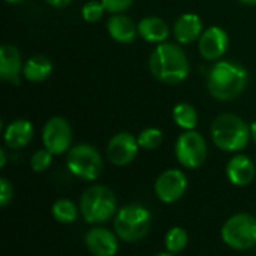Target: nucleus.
I'll return each instance as SVG.
<instances>
[{
	"instance_id": "nucleus-14",
	"label": "nucleus",
	"mask_w": 256,
	"mask_h": 256,
	"mask_svg": "<svg viewBox=\"0 0 256 256\" xmlns=\"http://www.w3.org/2000/svg\"><path fill=\"white\" fill-rule=\"evenodd\" d=\"M22 58L20 51L9 44L0 46V78L6 82L18 86L22 75Z\"/></svg>"
},
{
	"instance_id": "nucleus-8",
	"label": "nucleus",
	"mask_w": 256,
	"mask_h": 256,
	"mask_svg": "<svg viewBox=\"0 0 256 256\" xmlns=\"http://www.w3.org/2000/svg\"><path fill=\"white\" fill-rule=\"evenodd\" d=\"M174 153L182 166L196 170L207 159V142L196 130H184L176 141Z\"/></svg>"
},
{
	"instance_id": "nucleus-18",
	"label": "nucleus",
	"mask_w": 256,
	"mask_h": 256,
	"mask_svg": "<svg viewBox=\"0 0 256 256\" xmlns=\"http://www.w3.org/2000/svg\"><path fill=\"white\" fill-rule=\"evenodd\" d=\"M33 134H34V129L28 120L16 118L6 126V129L3 132V140L9 148L20 150V148H24L26 146L30 144Z\"/></svg>"
},
{
	"instance_id": "nucleus-9",
	"label": "nucleus",
	"mask_w": 256,
	"mask_h": 256,
	"mask_svg": "<svg viewBox=\"0 0 256 256\" xmlns=\"http://www.w3.org/2000/svg\"><path fill=\"white\" fill-rule=\"evenodd\" d=\"M42 144L54 156L68 153L72 148V128L69 122L58 116L50 118L42 129Z\"/></svg>"
},
{
	"instance_id": "nucleus-11",
	"label": "nucleus",
	"mask_w": 256,
	"mask_h": 256,
	"mask_svg": "<svg viewBox=\"0 0 256 256\" xmlns=\"http://www.w3.org/2000/svg\"><path fill=\"white\" fill-rule=\"evenodd\" d=\"M140 148L141 147L138 144L136 136L129 132H118L110 140L106 147V156L112 165L126 166L135 160Z\"/></svg>"
},
{
	"instance_id": "nucleus-31",
	"label": "nucleus",
	"mask_w": 256,
	"mask_h": 256,
	"mask_svg": "<svg viewBox=\"0 0 256 256\" xmlns=\"http://www.w3.org/2000/svg\"><path fill=\"white\" fill-rule=\"evenodd\" d=\"M250 135H252V140L256 142V120L250 124Z\"/></svg>"
},
{
	"instance_id": "nucleus-23",
	"label": "nucleus",
	"mask_w": 256,
	"mask_h": 256,
	"mask_svg": "<svg viewBox=\"0 0 256 256\" xmlns=\"http://www.w3.org/2000/svg\"><path fill=\"white\" fill-rule=\"evenodd\" d=\"M189 243V234L184 228L182 226H174L171 228L166 236H165V248L171 254H180L186 249Z\"/></svg>"
},
{
	"instance_id": "nucleus-24",
	"label": "nucleus",
	"mask_w": 256,
	"mask_h": 256,
	"mask_svg": "<svg viewBox=\"0 0 256 256\" xmlns=\"http://www.w3.org/2000/svg\"><path fill=\"white\" fill-rule=\"evenodd\" d=\"M136 140H138V144H140L141 148H144V150H156L164 142V134L158 128H147V129L140 132Z\"/></svg>"
},
{
	"instance_id": "nucleus-12",
	"label": "nucleus",
	"mask_w": 256,
	"mask_h": 256,
	"mask_svg": "<svg viewBox=\"0 0 256 256\" xmlns=\"http://www.w3.org/2000/svg\"><path fill=\"white\" fill-rule=\"evenodd\" d=\"M230 38L225 28L219 26H212L206 28L198 39V50L202 58L214 62L219 60L228 50Z\"/></svg>"
},
{
	"instance_id": "nucleus-10",
	"label": "nucleus",
	"mask_w": 256,
	"mask_h": 256,
	"mask_svg": "<svg viewBox=\"0 0 256 256\" xmlns=\"http://www.w3.org/2000/svg\"><path fill=\"white\" fill-rule=\"evenodd\" d=\"M188 177L183 171L177 168L165 170L160 172L154 182L156 196L165 204H174L180 201L188 190Z\"/></svg>"
},
{
	"instance_id": "nucleus-30",
	"label": "nucleus",
	"mask_w": 256,
	"mask_h": 256,
	"mask_svg": "<svg viewBox=\"0 0 256 256\" xmlns=\"http://www.w3.org/2000/svg\"><path fill=\"white\" fill-rule=\"evenodd\" d=\"M6 165V152L4 148H0V168H4Z\"/></svg>"
},
{
	"instance_id": "nucleus-13",
	"label": "nucleus",
	"mask_w": 256,
	"mask_h": 256,
	"mask_svg": "<svg viewBox=\"0 0 256 256\" xmlns=\"http://www.w3.org/2000/svg\"><path fill=\"white\" fill-rule=\"evenodd\" d=\"M86 246L93 256H116L118 236L104 226H96L86 234Z\"/></svg>"
},
{
	"instance_id": "nucleus-33",
	"label": "nucleus",
	"mask_w": 256,
	"mask_h": 256,
	"mask_svg": "<svg viewBox=\"0 0 256 256\" xmlns=\"http://www.w3.org/2000/svg\"><path fill=\"white\" fill-rule=\"evenodd\" d=\"M154 256H176V255L166 250V252H160V254H158V255H154Z\"/></svg>"
},
{
	"instance_id": "nucleus-7",
	"label": "nucleus",
	"mask_w": 256,
	"mask_h": 256,
	"mask_svg": "<svg viewBox=\"0 0 256 256\" xmlns=\"http://www.w3.org/2000/svg\"><path fill=\"white\" fill-rule=\"evenodd\" d=\"M66 166L74 177L84 182H93L102 174L104 159L93 146L76 144L68 152Z\"/></svg>"
},
{
	"instance_id": "nucleus-27",
	"label": "nucleus",
	"mask_w": 256,
	"mask_h": 256,
	"mask_svg": "<svg viewBox=\"0 0 256 256\" xmlns=\"http://www.w3.org/2000/svg\"><path fill=\"white\" fill-rule=\"evenodd\" d=\"M100 2L105 6L106 12L110 14H123L134 3V0H100Z\"/></svg>"
},
{
	"instance_id": "nucleus-2",
	"label": "nucleus",
	"mask_w": 256,
	"mask_h": 256,
	"mask_svg": "<svg viewBox=\"0 0 256 256\" xmlns=\"http://www.w3.org/2000/svg\"><path fill=\"white\" fill-rule=\"evenodd\" d=\"M249 81L248 70L231 60H219L213 64L207 76L210 94L218 100H232L238 98Z\"/></svg>"
},
{
	"instance_id": "nucleus-32",
	"label": "nucleus",
	"mask_w": 256,
	"mask_h": 256,
	"mask_svg": "<svg viewBox=\"0 0 256 256\" xmlns=\"http://www.w3.org/2000/svg\"><path fill=\"white\" fill-rule=\"evenodd\" d=\"M243 4H256V0H238Z\"/></svg>"
},
{
	"instance_id": "nucleus-26",
	"label": "nucleus",
	"mask_w": 256,
	"mask_h": 256,
	"mask_svg": "<svg viewBox=\"0 0 256 256\" xmlns=\"http://www.w3.org/2000/svg\"><path fill=\"white\" fill-rule=\"evenodd\" d=\"M52 156L54 154L51 152H48L45 147L40 148V150H36L32 154V158H30V166H32V170L34 172H44V171H46L51 166V164H52Z\"/></svg>"
},
{
	"instance_id": "nucleus-6",
	"label": "nucleus",
	"mask_w": 256,
	"mask_h": 256,
	"mask_svg": "<svg viewBox=\"0 0 256 256\" xmlns=\"http://www.w3.org/2000/svg\"><path fill=\"white\" fill-rule=\"evenodd\" d=\"M222 242L234 250H249L256 246V218L249 213L231 216L220 230Z\"/></svg>"
},
{
	"instance_id": "nucleus-3",
	"label": "nucleus",
	"mask_w": 256,
	"mask_h": 256,
	"mask_svg": "<svg viewBox=\"0 0 256 256\" xmlns=\"http://www.w3.org/2000/svg\"><path fill=\"white\" fill-rule=\"evenodd\" d=\"M212 140L218 148L228 153H237L248 147L252 135L250 126L238 116L225 112L212 123Z\"/></svg>"
},
{
	"instance_id": "nucleus-28",
	"label": "nucleus",
	"mask_w": 256,
	"mask_h": 256,
	"mask_svg": "<svg viewBox=\"0 0 256 256\" xmlns=\"http://www.w3.org/2000/svg\"><path fill=\"white\" fill-rule=\"evenodd\" d=\"M12 196H14L12 183L8 178L2 177L0 178V206L2 207H6L12 201Z\"/></svg>"
},
{
	"instance_id": "nucleus-21",
	"label": "nucleus",
	"mask_w": 256,
	"mask_h": 256,
	"mask_svg": "<svg viewBox=\"0 0 256 256\" xmlns=\"http://www.w3.org/2000/svg\"><path fill=\"white\" fill-rule=\"evenodd\" d=\"M172 120L183 130H195L198 124V112L194 105L180 102L172 108Z\"/></svg>"
},
{
	"instance_id": "nucleus-19",
	"label": "nucleus",
	"mask_w": 256,
	"mask_h": 256,
	"mask_svg": "<svg viewBox=\"0 0 256 256\" xmlns=\"http://www.w3.org/2000/svg\"><path fill=\"white\" fill-rule=\"evenodd\" d=\"M138 36L150 44H164L170 36V27L159 16H146L138 22Z\"/></svg>"
},
{
	"instance_id": "nucleus-17",
	"label": "nucleus",
	"mask_w": 256,
	"mask_h": 256,
	"mask_svg": "<svg viewBox=\"0 0 256 256\" xmlns=\"http://www.w3.org/2000/svg\"><path fill=\"white\" fill-rule=\"evenodd\" d=\"M106 30L116 42L130 44L138 34V24L124 14H111L106 21Z\"/></svg>"
},
{
	"instance_id": "nucleus-29",
	"label": "nucleus",
	"mask_w": 256,
	"mask_h": 256,
	"mask_svg": "<svg viewBox=\"0 0 256 256\" xmlns=\"http://www.w3.org/2000/svg\"><path fill=\"white\" fill-rule=\"evenodd\" d=\"M45 2L52 8H66L68 4L72 3V0H45Z\"/></svg>"
},
{
	"instance_id": "nucleus-5",
	"label": "nucleus",
	"mask_w": 256,
	"mask_h": 256,
	"mask_svg": "<svg viewBox=\"0 0 256 256\" xmlns=\"http://www.w3.org/2000/svg\"><path fill=\"white\" fill-rule=\"evenodd\" d=\"M152 222L153 214L147 207L141 204H128L116 214L114 232L126 243H136L148 234Z\"/></svg>"
},
{
	"instance_id": "nucleus-4",
	"label": "nucleus",
	"mask_w": 256,
	"mask_h": 256,
	"mask_svg": "<svg viewBox=\"0 0 256 256\" xmlns=\"http://www.w3.org/2000/svg\"><path fill=\"white\" fill-rule=\"evenodd\" d=\"M117 196L104 184H94L84 190L80 201V213L87 224L99 225L117 214Z\"/></svg>"
},
{
	"instance_id": "nucleus-20",
	"label": "nucleus",
	"mask_w": 256,
	"mask_h": 256,
	"mask_svg": "<svg viewBox=\"0 0 256 256\" xmlns=\"http://www.w3.org/2000/svg\"><path fill=\"white\" fill-rule=\"evenodd\" d=\"M51 74H52V63L46 56L36 54V56H32L24 63L22 76L30 82H42L48 80Z\"/></svg>"
},
{
	"instance_id": "nucleus-15",
	"label": "nucleus",
	"mask_w": 256,
	"mask_h": 256,
	"mask_svg": "<svg viewBox=\"0 0 256 256\" xmlns=\"http://www.w3.org/2000/svg\"><path fill=\"white\" fill-rule=\"evenodd\" d=\"M174 38L182 45H189L198 40L204 32L202 20L194 12H186L180 15L174 22Z\"/></svg>"
},
{
	"instance_id": "nucleus-34",
	"label": "nucleus",
	"mask_w": 256,
	"mask_h": 256,
	"mask_svg": "<svg viewBox=\"0 0 256 256\" xmlns=\"http://www.w3.org/2000/svg\"><path fill=\"white\" fill-rule=\"evenodd\" d=\"M6 3H12V4H16V3H21V2H24V0H4Z\"/></svg>"
},
{
	"instance_id": "nucleus-22",
	"label": "nucleus",
	"mask_w": 256,
	"mask_h": 256,
	"mask_svg": "<svg viewBox=\"0 0 256 256\" xmlns=\"http://www.w3.org/2000/svg\"><path fill=\"white\" fill-rule=\"evenodd\" d=\"M78 212L80 208L68 198H60L57 200L52 207H51V214L58 224H74L78 219Z\"/></svg>"
},
{
	"instance_id": "nucleus-16",
	"label": "nucleus",
	"mask_w": 256,
	"mask_h": 256,
	"mask_svg": "<svg viewBox=\"0 0 256 256\" xmlns=\"http://www.w3.org/2000/svg\"><path fill=\"white\" fill-rule=\"evenodd\" d=\"M255 164L246 154H236L230 159L226 165V177L228 180L238 188H244L250 184L255 178Z\"/></svg>"
},
{
	"instance_id": "nucleus-25",
	"label": "nucleus",
	"mask_w": 256,
	"mask_h": 256,
	"mask_svg": "<svg viewBox=\"0 0 256 256\" xmlns=\"http://www.w3.org/2000/svg\"><path fill=\"white\" fill-rule=\"evenodd\" d=\"M105 12H106V9H105V6L102 4L100 0H88L81 8V16H82V20L86 22H90V24L100 21Z\"/></svg>"
},
{
	"instance_id": "nucleus-1",
	"label": "nucleus",
	"mask_w": 256,
	"mask_h": 256,
	"mask_svg": "<svg viewBox=\"0 0 256 256\" xmlns=\"http://www.w3.org/2000/svg\"><path fill=\"white\" fill-rule=\"evenodd\" d=\"M148 68L152 75L164 84L176 86L183 82L189 75V60L184 51L171 42L159 44L150 58Z\"/></svg>"
}]
</instances>
